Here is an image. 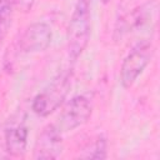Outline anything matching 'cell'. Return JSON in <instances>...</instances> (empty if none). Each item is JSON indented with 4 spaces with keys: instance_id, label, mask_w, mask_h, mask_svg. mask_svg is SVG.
Returning a JSON list of instances; mask_svg holds the SVG:
<instances>
[{
    "instance_id": "6da1fadb",
    "label": "cell",
    "mask_w": 160,
    "mask_h": 160,
    "mask_svg": "<svg viewBox=\"0 0 160 160\" xmlns=\"http://www.w3.org/2000/svg\"><path fill=\"white\" fill-rule=\"evenodd\" d=\"M91 34V1L76 0L69 26L68 51L71 60H76L89 44Z\"/></svg>"
},
{
    "instance_id": "7a4b0ae2",
    "label": "cell",
    "mask_w": 160,
    "mask_h": 160,
    "mask_svg": "<svg viewBox=\"0 0 160 160\" xmlns=\"http://www.w3.org/2000/svg\"><path fill=\"white\" fill-rule=\"evenodd\" d=\"M71 88V72L62 71L52 81L34 98L32 110L39 116H49L64 102Z\"/></svg>"
},
{
    "instance_id": "3957f363",
    "label": "cell",
    "mask_w": 160,
    "mask_h": 160,
    "mask_svg": "<svg viewBox=\"0 0 160 160\" xmlns=\"http://www.w3.org/2000/svg\"><path fill=\"white\" fill-rule=\"evenodd\" d=\"M154 48L150 40L142 39L138 41L122 60L120 68V82L122 88L129 89L136 79L142 74L152 58Z\"/></svg>"
},
{
    "instance_id": "277c9868",
    "label": "cell",
    "mask_w": 160,
    "mask_h": 160,
    "mask_svg": "<svg viewBox=\"0 0 160 160\" xmlns=\"http://www.w3.org/2000/svg\"><path fill=\"white\" fill-rule=\"evenodd\" d=\"M156 12H158L156 0H149L142 5L132 9L131 11H129L118 20L114 29V39L120 40L124 36L139 31L145 26L150 25L155 20Z\"/></svg>"
},
{
    "instance_id": "5b68a950",
    "label": "cell",
    "mask_w": 160,
    "mask_h": 160,
    "mask_svg": "<svg viewBox=\"0 0 160 160\" xmlns=\"http://www.w3.org/2000/svg\"><path fill=\"white\" fill-rule=\"evenodd\" d=\"M92 112V102L86 95L74 96L62 109L55 126L59 131L68 132L85 124Z\"/></svg>"
},
{
    "instance_id": "8992f818",
    "label": "cell",
    "mask_w": 160,
    "mask_h": 160,
    "mask_svg": "<svg viewBox=\"0 0 160 160\" xmlns=\"http://www.w3.org/2000/svg\"><path fill=\"white\" fill-rule=\"evenodd\" d=\"M51 29L45 22L29 25L19 40V49L25 54H36L46 50L51 44Z\"/></svg>"
},
{
    "instance_id": "52a82bcc",
    "label": "cell",
    "mask_w": 160,
    "mask_h": 160,
    "mask_svg": "<svg viewBox=\"0 0 160 160\" xmlns=\"http://www.w3.org/2000/svg\"><path fill=\"white\" fill-rule=\"evenodd\" d=\"M62 149L61 132L55 125H48L38 136L34 148V159H58Z\"/></svg>"
},
{
    "instance_id": "ba28073f",
    "label": "cell",
    "mask_w": 160,
    "mask_h": 160,
    "mask_svg": "<svg viewBox=\"0 0 160 160\" xmlns=\"http://www.w3.org/2000/svg\"><path fill=\"white\" fill-rule=\"evenodd\" d=\"M29 130L22 124H14L5 130V150L10 156H22L28 146Z\"/></svg>"
},
{
    "instance_id": "9c48e42d",
    "label": "cell",
    "mask_w": 160,
    "mask_h": 160,
    "mask_svg": "<svg viewBox=\"0 0 160 160\" xmlns=\"http://www.w3.org/2000/svg\"><path fill=\"white\" fill-rule=\"evenodd\" d=\"M106 139L101 135L96 136L91 141H89L81 152L79 154V158L82 159H105L106 158Z\"/></svg>"
},
{
    "instance_id": "30bf717a",
    "label": "cell",
    "mask_w": 160,
    "mask_h": 160,
    "mask_svg": "<svg viewBox=\"0 0 160 160\" xmlns=\"http://www.w3.org/2000/svg\"><path fill=\"white\" fill-rule=\"evenodd\" d=\"M11 14H12L11 0H0V45L10 28Z\"/></svg>"
},
{
    "instance_id": "8fae6325",
    "label": "cell",
    "mask_w": 160,
    "mask_h": 160,
    "mask_svg": "<svg viewBox=\"0 0 160 160\" xmlns=\"http://www.w3.org/2000/svg\"><path fill=\"white\" fill-rule=\"evenodd\" d=\"M34 1H35V0H14L15 5L18 6V9H20V10L24 11V12L31 10V8H32V5H34Z\"/></svg>"
},
{
    "instance_id": "7c38bea8",
    "label": "cell",
    "mask_w": 160,
    "mask_h": 160,
    "mask_svg": "<svg viewBox=\"0 0 160 160\" xmlns=\"http://www.w3.org/2000/svg\"><path fill=\"white\" fill-rule=\"evenodd\" d=\"M8 156H10V155H9L8 151L5 150V146H4V148L0 146V159H2V158H8Z\"/></svg>"
}]
</instances>
